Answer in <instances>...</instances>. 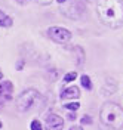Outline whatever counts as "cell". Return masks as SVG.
Returning a JSON list of instances; mask_svg holds the SVG:
<instances>
[{
    "instance_id": "6da1fadb",
    "label": "cell",
    "mask_w": 123,
    "mask_h": 130,
    "mask_svg": "<svg viewBox=\"0 0 123 130\" xmlns=\"http://www.w3.org/2000/svg\"><path fill=\"white\" fill-rule=\"evenodd\" d=\"M97 13L99 21L108 28L123 27V0H97Z\"/></svg>"
},
{
    "instance_id": "7a4b0ae2",
    "label": "cell",
    "mask_w": 123,
    "mask_h": 130,
    "mask_svg": "<svg viewBox=\"0 0 123 130\" xmlns=\"http://www.w3.org/2000/svg\"><path fill=\"white\" fill-rule=\"evenodd\" d=\"M99 121L105 130H117L123 127V108L114 102H105L99 111Z\"/></svg>"
},
{
    "instance_id": "3957f363",
    "label": "cell",
    "mask_w": 123,
    "mask_h": 130,
    "mask_svg": "<svg viewBox=\"0 0 123 130\" xmlns=\"http://www.w3.org/2000/svg\"><path fill=\"white\" fill-rule=\"evenodd\" d=\"M40 99V93L36 89H25L24 92L19 93V96L17 99V109L19 112H27L28 109H31L36 102Z\"/></svg>"
},
{
    "instance_id": "277c9868",
    "label": "cell",
    "mask_w": 123,
    "mask_h": 130,
    "mask_svg": "<svg viewBox=\"0 0 123 130\" xmlns=\"http://www.w3.org/2000/svg\"><path fill=\"white\" fill-rule=\"evenodd\" d=\"M46 34H48V37H49L50 40H53L55 43H59V44H65V43H68V41L71 40L70 30H67L64 27H57V25L49 27Z\"/></svg>"
},
{
    "instance_id": "5b68a950",
    "label": "cell",
    "mask_w": 123,
    "mask_h": 130,
    "mask_svg": "<svg viewBox=\"0 0 123 130\" xmlns=\"http://www.w3.org/2000/svg\"><path fill=\"white\" fill-rule=\"evenodd\" d=\"M65 6H61V12L65 16H68L70 19H79L85 12V6L82 2L77 0H68L67 3H64Z\"/></svg>"
},
{
    "instance_id": "8992f818",
    "label": "cell",
    "mask_w": 123,
    "mask_h": 130,
    "mask_svg": "<svg viewBox=\"0 0 123 130\" xmlns=\"http://www.w3.org/2000/svg\"><path fill=\"white\" fill-rule=\"evenodd\" d=\"M12 93H13V84L12 81H2L0 83V108L5 105L8 101L12 99Z\"/></svg>"
},
{
    "instance_id": "52a82bcc",
    "label": "cell",
    "mask_w": 123,
    "mask_h": 130,
    "mask_svg": "<svg viewBox=\"0 0 123 130\" xmlns=\"http://www.w3.org/2000/svg\"><path fill=\"white\" fill-rule=\"evenodd\" d=\"M46 130H62L64 129V118L59 117L58 114H49L46 117Z\"/></svg>"
},
{
    "instance_id": "ba28073f",
    "label": "cell",
    "mask_w": 123,
    "mask_h": 130,
    "mask_svg": "<svg viewBox=\"0 0 123 130\" xmlns=\"http://www.w3.org/2000/svg\"><path fill=\"white\" fill-rule=\"evenodd\" d=\"M61 99L62 101H68V99H77L80 98V89H77L76 86H71V87H65V89L61 92Z\"/></svg>"
},
{
    "instance_id": "9c48e42d",
    "label": "cell",
    "mask_w": 123,
    "mask_h": 130,
    "mask_svg": "<svg viewBox=\"0 0 123 130\" xmlns=\"http://www.w3.org/2000/svg\"><path fill=\"white\" fill-rule=\"evenodd\" d=\"M12 25H13L12 16H9L6 12H3V10L0 9V27H3V28H10Z\"/></svg>"
},
{
    "instance_id": "30bf717a",
    "label": "cell",
    "mask_w": 123,
    "mask_h": 130,
    "mask_svg": "<svg viewBox=\"0 0 123 130\" xmlns=\"http://www.w3.org/2000/svg\"><path fill=\"white\" fill-rule=\"evenodd\" d=\"M80 83H82V86L85 89L88 90H92V81H90L89 75H86V74H83L82 77H80Z\"/></svg>"
},
{
    "instance_id": "8fae6325",
    "label": "cell",
    "mask_w": 123,
    "mask_h": 130,
    "mask_svg": "<svg viewBox=\"0 0 123 130\" xmlns=\"http://www.w3.org/2000/svg\"><path fill=\"white\" fill-rule=\"evenodd\" d=\"M74 50L79 53V61H77V65H79V67H82L83 62H85V52H83V49L80 47V46H76Z\"/></svg>"
},
{
    "instance_id": "7c38bea8",
    "label": "cell",
    "mask_w": 123,
    "mask_h": 130,
    "mask_svg": "<svg viewBox=\"0 0 123 130\" xmlns=\"http://www.w3.org/2000/svg\"><path fill=\"white\" fill-rule=\"evenodd\" d=\"M64 108L65 109H70V111H77L80 108V104L79 102H71V104H64Z\"/></svg>"
},
{
    "instance_id": "4fadbf2b",
    "label": "cell",
    "mask_w": 123,
    "mask_h": 130,
    "mask_svg": "<svg viewBox=\"0 0 123 130\" xmlns=\"http://www.w3.org/2000/svg\"><path fill=\"white\" fill-rule=\"evenodd\" d=\"M30 129L31 130H43V127H42V123L39 120H33L31 124H30Z\"/></svg>"
},
{
    "instance_id": "5bb4252c",
    "label": "cell",
    "mask_w": 123,
    "mask_h": 130,
    "mask_svg": "<svg viewBox=\"0 0 123 130\" xmlns=\"http://www.w3.org/2000/svg\"><path fill=\"white\" fill-rule=\"evenodd\" d=\"M76 77H77V73H67L65 74V77H64V83H68V81H73L76 80Z\"/></svg>"
},
{
    "instance_id": "9a60e30c",
    "label": "cell",
    "mask_w": 123,
    "mask_h": 130,
    "mask_svg": "<svg viewBox=\"0 0 123 130\" xmlns=\"http://www.w3.org/2000/svg\"><path fill=\"white\" fill-rule=\"evenodd\" d=\"M30 2H34V3H37V5H42V6H48V5H50L53 0H30Z\"/></svg>"
},
{
    "instance_id": "2e32d148",
    "label": "cell",
    "mask_w": 123,
    "mask_h": 130,
    "mask_svg": "<svg viewBox=\"0 0 123 130\" xmlns=\"http://www.w3.org/2000/svg\"><path fill=\"white\" fill-rule=\"evenodd\" d=\"M80 123H82V124H90V123H92V118H90L89 115H83Z\"/></svg>"
},
{
    "instance_id": "e0dca14e",
    "label": "cell",
    "mask_w": 123,
    "mask_h": 130,
    "mask_svg": "<svg viewBox=\"0 0 123 130\" xmlns=\"http://www.w3.org/2000/svg\"><path fill=\"white\" fill-rule=\"evenodd\" d=\"M68 130H83V127L82 126H71Z\"/></svg>"
},
{
    "instance_id": "ac0fdd59",
    "label": "cell",
    "mask_w": 123,
    "mask_h": 130,
    "mask_svg": "<svg viewBox=\"0 0 123 130\" xmlns=\"http://www.w3.org/2000/svg\"><path fill=\"white\" fill-rule=\"evenodd\" d=\"M67 2H68V0H57V3H59V5H64Z\"/></svg>"
},
{
    "instance_id": "d6986e66",
    "label": "cell",
    "mask_w": 123,
    "mask_h": 130,
    "mask_svg": "<svg viewBox=\"0 0 123 130\" xmlns=\"http://www.w3.org/2000/svg\"><path fill=\"white\" fill-rule=\"evenodd\" d=\"M68 118H70V120H74V118H76V115H74V114H70V115H68Z\"/></svg>"
},
{
    "instance_id": "ffe728a7",
    "label": "cell",
    "mask_w": 123,
    "mask_h": 130,
    "mask_svg": "<svg viewBox=\"0 0 123 130\" xmlns=\"http://www.w3.org/2000/svg\"><path fill=\"white\" fill-rule=\"evenodd\" d=\"M3 78V73H2V70H0V80Z\"/></svg>"
},
{
    "instance_id": "44dd1931",
    "label": "cell",
    "mask_w": 123,
    "mask_h": 130,
    "mask_svg": "<svg viewBox=\"0 0 123 130\" xmlns=\"http://www.w3.org/2000/svg\"><path fill=\"white\" fill-rule=\"evenodd\" d=\"M2 127H3V124H2V121H0V129H2Z\"/></svg>"
}]
</instances>
